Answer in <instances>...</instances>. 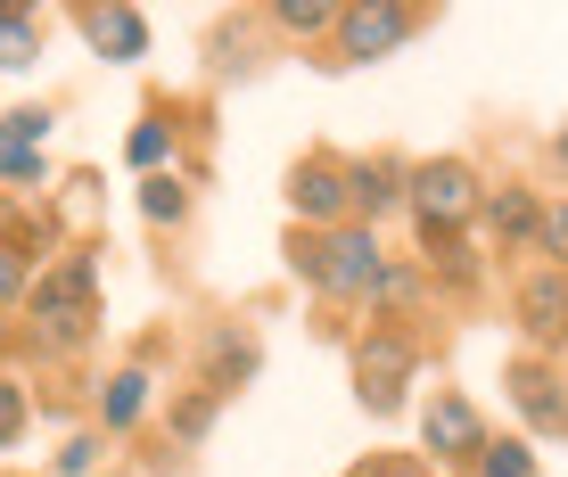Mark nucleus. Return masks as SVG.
Returning a JSON list of instances; mask_svg holds the SVG:
<instances>
[{"instance_id": "7ed1b4c3", "label": "nucleus", "mask_w": 568, "mask_h": 477, "mask_svg": "<svg viewBox=\"0 0 568 477\" xmlns=\"http://www.w3.org/2000/svg\"><path fill=\"white\" fill-rule=\"evenodd\" d=\"M413 371H420L413 337H404V329H371L355 346V395H363V412H396L404 387H413Z\"/></svg>"}, {"instance_id": "bb28decb", "label": "nucleus", "mask_w": 568, "mask_h": 477, "mask_svg": "<svg viewBox=\"0 0 568 477\" xmlns=\"http://www.w3.org/2000/svg\"><path fill=\"white\" fill-rule=\"evenodd\" d=\"M413 288H420L413 272H387V281H379V296H371V305H413Z\"/></svg>"}, {"instance_id": "f8f14e48", "label": "nucleus", "mask_w": 568, "mask_h": 477, "mask_svg": "<svg viewBox=\"0 0 568 477\" xmlns=\"http://www.w3.org/2000/svg\"><path fill=\"white\" fill-rule=\"evenodd\" d=\"M256 363H264V346H256L247 329H214V337H206V387H214V395L247 387V379H256Z\"/></svg>"}, {"instance_id": "f257e3e1", "label": "nucleus", "mask_w": 568, "mask_h": 477, "mask_svg": "<svg viewBox=\"0 0 568 477\" xmlns=\"http://www.w3.org/2000/svg\"><path fill=\"white\" fill-rule=\"evenodd\" d=\"M26 322H33V346H42V354H74V346H83V337L100 329V255L67 247L58 264L33 272Z\"/></svg>"}, {"instance_id": "4be33fe9", "label": "nucleus", "mask_w": 568, "mask_h": 477, "mask_svg": "<svg viewBox=\"0 0 568 477\" xmlns=\"http://www.w3.org/2000/svg\"><path fill=\"white\" fill-rule=\"evenodd\" d=\"M272 17H281L288 33H338V9H322V0H281Z\"/></svg>"}, {"instance_id": "c85d7f7f", "label": "nucleus", "mask_w": 568, "mask_h": 477, "mask_svg": "<svg viewBox=\"0 0 568 477\" xmlns=\"http://www.w3.org/2000/svg\"><path fill=\"white\" fill-rule=\"evenodd\" d=\"M552 156H560V173H568V132H560V141H552Z\"/></svg>"}, {"instance_id": "a211bd4d", "label": "nucleus", "mask_w": 568, "mask_h": 477, "mask_svg": "<svg viewBox=\"0 0 568 477\" xmlns=\"http://www.w3.org/2000/svg\"><path fill=\"white\" fill-rule=\"evenodd\" d=\"M50 141V108H9L0 115V149H42Z\"/></svg>"}, {"instance_id": "ddd939ff", "label": "nucleus", "mask_w": 568, "mask_h": 477, "mask_svg": "<svg viewBox=\"0 0 568 477\" xmlns=\"http://www.w3.org/2000/svg\"><path fill=\"white\" fill-rule=\"evenodd\" d=\"M141 412H149V371H115L100 387V428L124 436V428H141Z\"/></svg>"}, {"instance_id": "f03ea898", "label": "nucleus", "mask_w": 568, "mask_h": 477, "mask_svg": "<svg viewBox=\"0 0 568 477\" xmlns=\"http://www.w3.org/2000/svg\"><path fill=\"white\" fill-rule=\"evenodd\" d=\"M288 264L305 272L322 296H338V305H371L387 281V255H379V231L371 223H338V231H313L288 247Z\"/></svg>"}, {"instance_id": "c756f323", "label": "nucleus", "mask_w": 568, "mask_h": 477, "mask_svg": "<svg viewBox=\"0 0 568 477\" xmlns=\"http://www.w3.org/2000/svg\"><path fill=\"white\" fill-rule=\"evenodd\" d=\"M0 346H9V322H0Z\"/></svg>"}, {"instance_id": "9d476101", "label": "nucleus", "mask_w": 568, "mask_h": 477, "mask_svg": "<svg viewBox=\"0 0 568 477\" xmlns=\"http://www.w3.org/2000/svg\"><path fill=\"white\" fill-rule=\"evenodd\" d=\"M519 322H527L536 346H560V337H568V264L536 272V281L519 288Z\"/></svg>"}, {"instance_id": "423d86ee", "label": "nucleus", "mask_w": 568, "mask_h": 477, "mask_svg": "<svg viewBox=\"0 0 568 477\" xmlns=\"http://www.w3.org/2000/svg\"><path fill=\"white\" fill-rule=\"evenodd\" d=\"M288 206H297L305 223L338 231V223H346V206H355V182H346V165H329V156H305V165L288 173Z\"/></svg>"}, {"instance_id": "f3484780", "label": "nucleus", "mask_w": 568, "mask_h": 477, "mask_svg": "<svg viewBox=\"0 0 568 477\" xmlns=\"http://www.w3.org/2000/svg\"><path fill=\"white\" fill-rule=\"evenodd\" d=\"M42 58V26L26 9H0V67H33Z\"/></svg>"}, {"instance_id": "39448f33", "label": "nucleus", "mask_w": 568, "mask_h": 477, "mask_svg": "<svg viewBox=\"0 0 568 477\" xmlns=\"http://www.w3.org/2000/svg\"><path fill=\"white\" fill-rule=\"evenodd\" d=\"M413 206H420V223H437V231H462V214L478 206V173H469L462 156L413 165Z\"/></svg>"}, {"instance_id": "20e7f679", "label": "nucleus", "mask_w": 568, "mask_h": 477, "mask_svg": "<svg viewBox=\"0 0 568 477\" xmlns=\"http://www.w3.org/2000/svg\"><path fill=\"white\" fill-rule=\"evenodd\" d=\"M420 33V9H338V58L346 67H371V58L404 50Z\"/></svg>"}, {"instance_id": "412c9836", "label": "nucleus", "mask_w": 568, "mask_h": 477, "mask_svg": "<svg viewBox=\"0 0 568 477\" xmlns=\"http://www.w3.org/2000/svg\"><path fill=\"white\" fill-rule=\"evenodd\" d=\"M478 477H536V453L503 436V445H486V453H478Z\"/></svg>"}, {"instance_id": "7c9ffc66", "label": "nucleus", "mask_w": 568, "mask_h": 477, "mask_svg": "<svg viewBox=\"0 0 568 477\" xmlns=\"http://www.w3.org/2000/svg\"><path fill=\"white\" fill-rule=\"evenodd\" d=\"M0 206H9V190H0Z\"/></svg>"}, {"instance_id": "5701e85b", "label": "nucleus", "mask_w": 568, "mask_h": 477, "mask_svg": "<svg viewBox=\"0 0 568 477\" xmlns=\"http://www.w3.org/2000/svg\"><path fill=\"white\" fill-rule=\"evenodd\" d=\"M26 288H33V272H26V247H17V238H0V305H17Z\"/></svg>"}, {"instance_id": "0eeeda50", "label": "nucleus", "mask_w": 568, "mask_h": 477, "mask_svg": "<svg viewBox=\"0 0 568 477\" xmlns=\"http://www.w3.org/2000/svg\"><path fill=\"white\" fill-rule=\"evenodd\" d=\"M420 445L437 453V461H478L486 453V420L469 395H437V404L420 412Z\"/></svg>"}, {"instance_id": "1a4fd4ad", "label": "nucleus", "mask_w": 568, "mask_h": 477, "mask_svg": "<svg viewBox=\"0 0 568 477\" xmlns=\"http://www.w3.org/2000/svg\"><path fill=\"white\" fill-rule=\"evenodd\" d=\"M74 26H83V42L100 58H115V67L149 58V17L141 9H74Z\"/></svg>"}, {"instance_id": "6ab92c4d", "label": "nucleus", "mask_w": 568, "mask_h": 477, "mask_svg": "<svg viewBox=\"0 0 568 477\" xmlns=\"http://www.w3.org/2000/svg\"><path fill=\"white\" fill-rule=\"evenodd\" d=\"M214 404H223V395H214V387L182 395V404H173V436H182V445H199V436L214 428Z\"/></svg>"}, {"instance_id": "4468645a", "label": "nucleus", "mask_w": 568, "mask_h": 477, "mask_svg": "<svg viewBox=\"0 0 568 477\" xmlns=\"http://www.w3.org/2000/svg\"><path fill=\"white\" fill-rule=\"evenodd\" d=\"M486 231H495L503 247H511V238H536L544 231V206L527 190H495V197H486Z\"/></svg>"}, {"instance_id": "393cba45", "label": "nucleus", "mask_w": 568, "mask_h": 477, "mask_svg": "<svg viewBox=\"0 0 568 477\" xmlns=\"http://www.w3.org/2000/svg\"><path fill=\"white\" fill-rule=\"evenodd\" d=\"M0 182H42V149H0Z\"/></svg>"}, {"instance_id": "dca6fc26", "label": "nucleus", "mask_w": 568, "mask_h": 477, "mask_svg": "<svg viewBox=\"0 0 568 477\" xmlns=\"http://www.w3.org/2000/svg\"><path fill=\"white\" fill-rule=\"evenodd\" d=\"M124 156H132V165H141V182H149V173H165V156H173V124H165V115H141V124H132V141H124Z\"/></svg>"}, {"instance_id": "2eb2a0df", "label": "nucleus", "mask_w": 568, "mask_h": 477, "mask_svg": "<svg viewBox=\"0 0 568 477\" xmlns=\"http://www.w3.org/2000/svg\"><path fill=\"white\" fill-rule=\"evenodd\" d=\"M141 214H149L156 231L190 223V190H182V173H149V182H141Z\"/></svg>"}, {"instance_id": "b1692460", "label": "nucleus", "mask_w": 568, "mask_h": 477, "mask_svg": "<svg viewBox=\"0 0 568 477\" xmlns=\"http://www.w3.org/2000/svg\"><path fill=\"white\" fill-rule=\"evenodd\" d=\"M100 469V436H74V445H58V477H91Z\"/></svg>"}, {"instance_id": "cd10ccee", "label": "nucleus", "mask_w": 568, "mask_h": 477, "mask_svg": "<svg viewBox=\"0 0 568 477\" xmlns=\"http://www.w3.org/2000/svg\"><path fill=\"white\" fill-rule=\"evenodd\" d=\"M355 477H420V469H413V461H363Z\"/></svg>"}, {"instance_id": "a878e982", "label": "nucleus", "mask_w": 568, "mask_h": 477, "mask_svg": "<svg viewBox=\"0 0 568 477\" xmlns=\"http://www.w3.org/2000/svg\"><path fill=\"white\" fill-rule=\"evenodd\" d=\"M544 255H560V264H568V206H552V214H544Z\"/></svg>"}, {"instance_id": "6e6552de", "label": "nucleus", "mask_w": 568, "mask_h": 477, "mask_svg": "<svg viewBox=\"0 0 568 477\" xmlns=\"http://www.w3.org/2000/svg\"><path fill=\"white\" fill-rule=\"evenodd\" d=\"M511 404H519V420L536 428V436H568V379H560V371L519 363L511 371Z\"/></svg>"}, {"instance_id": "aec40b11", "label": "nucleus", "mask_w": 568, "mask_h": 477, "mask_svg": "<svg viewBox=\"0 0 568 477\" xmlns=\"http://www.w3.org/2000/svg\"><path fill=\"white\" fill-rule=\"evenodd\" d=\"M26 420H33V404H26V379H9V371H0V453H9L17 436H26Z\"/></svg>"}, {"instance_id": "9b49d317", "label": "nucleus", "mask_w": 568, "mask_h": 477, "mask_svg": "<svg viewBox=\"0 0 568 477\" xmlns=\"http://www.w3.org/2000/svg\"><path fill=\"white\" fill-rule=\"evenodd\" d=\"M346 182H355V214H396L404 197H413V173L404 165H387V156H363V165H346Z\"/></svg>"}]
</instances>
